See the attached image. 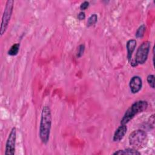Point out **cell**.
Wrapping results in <instances>:
<instances>
[{
    "label": "cell",
    "instance_id": "1",
    "mask_svg": "<svg viewBox=\"0 0 155 155\" xmlns=\"http://www.w3.org/2000/svg\"><path fill=\"white\" fill-rule=\"evenodd\" d=\"M51 113L48 106H44L41 112L39 125V137L42 143L46 144L49 140L51 127Z\"/></svg>",
    "mask_w": 155,
    "mask_h": 155
},
{
    "label": "cell",
    "instance_id": "2",
    "mask_svg": "<svg viewBox=\"0 0 155 155\" xmlns=\"http://www.w3.org/2000/svg\"><path fill=\"white\" fill-rule=\"evenodd\" d=\"M148 107V102L145 101H137L133 103L125 111L124 116L120 120L121 125H126L137 114L143 112Z\"/></svg>",
    "mask_w": 155,
    "mask_h": 155
},
{
    "label": "cell",
    "instance_id": "3",
    "mask_svg": "<svg viewBox=\"0 0 155 155\" xmlns=\"http://www.w3.org/2000/svg\"><path fill=\"white\" fill-rule=\"evenodd\" d=\"M151 47L150 41H144L138 47L135 58L134 59L130 61V64L132 67H136L139 64H144L147 60L148 53Z\"/></svg>",
    "mask_w": 155,
    "mask_h": 155
},
{
    "label": "cell",
    "instance_id": "4",
    "mask_svg": "<svg viewBox=\"0 0 155 155\" xmlns=\"http://www.w3.org/2000/svg\"><path fill=\"white\" fill-rule=\"evenodd\" d=\"M147 136V134L143 130H134L129 136V143L134 149L140 148L145 144Z\"/></svg>",
    "mask_w": 155,
    "mask_h": 155
},
{
    "label": "cell",
    "instance_id": "5",
    "mask_svg": "<svg viewBox=\"0 0 155 155\" xmlns=\"http://www.w3.org/2000/svg\"><path fill=\"white\" fill-rule=\"evenodd\" d=\"M13 4H14V1L13 0H8L6 2L5 7L4 8V13L2 18V23H1V31H0L1 36L5 33L8 27V25L13 12Z\"/></svg>",
    "mask_w": 155,
    "mask_h": 155
},
{
    "label": "cell",
    "instance_id": "6",
    "mask_svg": "<svg viewBox=\"0 0 155 155\" xmlns=\"http://www.w3.org/2000/svg\"><path fill=\"white\" fill-rule=\"evenodd\" d=\"M16 139V129L15 127H13L7 138L6 144L5 154L13 155L15 151V143Z\"/></svg>",
    "mask_w": 155,
    "mask_h": 155
},
{
    "label": "cell",
    "instance_id": "7",
    "mask_svg": "<svg viewBox=\"0 0 155 155\" xmlns=\"http://www.w3.org/2000/svg\"><path fill=\"white\" fill-rule=\"evenodd\" d=\"M129 86L132 93L136 94L138 93L141 90L142 86V81L141 78L139 76H134L132 77L130 79Z\"/></svg>",
    "mask_w": 155,
    "mask_h": 155
},
{
    "label": "cell",
    "instance_id": "8",
    "mask_svg": "<svg viewBox=\"0 0 155 155\" xmlns=\"http://www.w3.org/2000/svg\"><path fill=\"white\" fill-rule=\"evenodd\" d=\"M127 130V127L126 125H121L119 126L115 131L113 137V140L114 142H119L125 136Z\"/></svg>",
    "mask_w": 155,
    "mask_h": 155
},
{
    "label": "cell",
    "instance_id": "9",
    "mask_svg": "<svg viewBox=\"0 0 155 155\" xmlns=\"http://www.w3.org/2000/svg\"><path fill=\"white\" fill-rule=\"evenodd\" d=\"M136 43L137 42L135 39H130L127 42L126 47L127 50V58L130 62L131 60L133 53L136 46Z\"/></svg>",
    "mask_w": 155,
    "mask_h": 155
},
{
    "label": "cell",
    "instance_id": "10",
    "mask_svg": "<svg viewBox=\"0 0 155 155\" xmlns=\"http://www.w3.org/2000/svg\"><path fill=\"white\" fill-rule=\"evenodd\" d=\"M113 154H140V153L136 149H134L133 148H127L122 150H119L117 151L114 152Z\"/></svg>",
    "mask_w": 155,
    "mask_h": 155
},
{
    "label": "cell",
    "instance_id": "11",
    "mask_svg": "<svg viewBox=\"0 0 155 155\" xmlns=\"http://www.w3.org/2000/svg\"><path fill=\"white\" fill-rule=\"evenodd\" d=\"M20 44L19 43L14 44L8 50V54L10 56H15L16 55L19 50Z\"/></svg>",
    "mask_w": 155,
    "mask_h": 155
},
{
    "label": "cell",
    "instance_id": "12",
    "mask_svg": "<svg viewBox=\"0 0 155 155\" xmlns=\"http://www.w3.org/2000/svg\"><path fill=\"white\" fill-rule=\"evenodd\" d=\"M145 30H146V27L144 24H142L141 25L137 30L136 32V34H135V36L137 38H141L144 35V33H145Z\"/></svg>",
    "mask_w": 155,
    "mask_h": 155
},
{
    "label": "cell",
    "instance_id": "13",
    "mask_svg": "<svg viewBox=\"0 0 155 155\" xmlns=\"http://www.w3.org/2000/svg\"><path fill=\"white\" fill-rule=\"evenodd\" d=\"M97 21V15L95 13L92 14L88 19L87 25V27H91L93 25H94Z\"/></svg>",
    "mask_w": 155,
    "mask_h": 155
},
{
    "label": "cell",
    "instance_id": "14",
    "mask_svg": "<svg viewBox=\"0 0 155 155\" xmlns=\"http://www.w3.org/2000/svg\"><path fill=\"white\" fill-rule=\"evenodd\" d=\"M147 81L150 87L154 88V76L153 74H149L147 78Z\"/></svg>",
    "mask_w": 155,
    "mask_h": 155
},
{
    "label": "cell",
    "instance_id": "15",
    "mask_svg": "<svg viewBox=\"0 0 155 155\" xmlns=\"http://www.w3.org/2000/svg\"><path fill=\"white\" fill-rule=\"evenodd\" d=\"M84 50H85V45L84 44L79 45L78 48L77 57L78 58H81L83 55V54L84 53Z\"/></svg>",
    "mask_w": 155,
    "mask_h": 155
},
{
    "label": "cell",
    "instance_id": "16",
    "mask_svg": "<svg viewBox=\"0 0 155 155\" xmlns=\"http://www.w3.org/2000/svg\"><path fill=\"white\" fill-rule=\"evenodd\" d=\"M88 6H89V2H88V1H84V2H83L81 4V5H80V8H81V10H86V9L88 7Z\"/></svg>",
    "mask_w": 155,
    "mask_h": 155
},
{
    "label": "cell",
    "instance_id": "17",
    "mask_svg": "<svg viewBox=\"0 0 155 155\" xmlns=\"http://www.w3.org/2000/svg\"><path fill=\"white\" fill-rule=\"evenodd\" d=\"M78 18L79 20H84L85 18V13L83 12H81L80 13H79V14L78 15Z\"/></svg>",
    "mask_w": 155,
    "mask_h": 155
}]
</instances>
